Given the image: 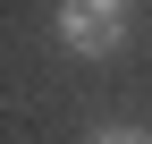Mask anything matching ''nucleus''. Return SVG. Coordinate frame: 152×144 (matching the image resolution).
<instances>
[{"instance_id": "obj_1", "label": "nucleus", "mask_w": 152, "mask_h": 144, "mask_svg": "<svg viewBox=\"0 0 152 144\" xmlns=\"http://www.w3.org/2000/svg\"><path fill=\"white\" fill-rule=\"evenodd\" d=\"M59 43L85 60H110L127 43V0H59Z\"/></svg>"}, {"instance_id": "obj_2", "label": "nucleus", "mask_w": 152, "mask_h": 144, "mask_svg": "<svg viewBox=\"0 0 152 144\" xmlns=\"http://www.w3.org/2000/svg\"><path fill=\"white\" fill-rule=\"evenodd\" d=\"M93 144H152V136H144V127H102Z\"/></svg>"}]
</instances>
